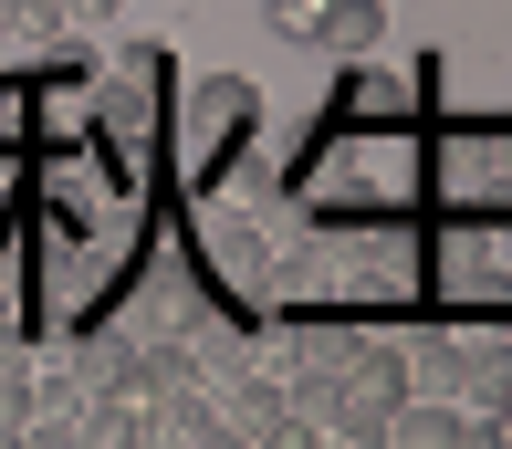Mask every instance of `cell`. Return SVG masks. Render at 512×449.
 <instances>
[{"label":"cell","instance_id":"7a4b0ae2","mask_svg":"<svg viewBox=\"0 0 512 449\" xmlns=\"http://www.w3.org/2000/svg\"><path fill=\"white\" fill-rule=\"evenodd\" d=\"M251 126H262V94H251L241 74H209L189 94V157H241Z\"/></svg>","mask_w":512,"mask_h":449},{"label":"cell","instance_id":"5b68a950","mask_svg":"<svg viewBox=\"0 0 512 449\" xmlns=\"http://www.w3.org/2000/svg\"><path fill=\"white\" fill-rule=\"evenodd\" d=\"M314 42L335 63H366L387 42V0H324V11H314Z\"/></svg>","mask_w":512,"mask_h":449},{"label":"cell","instance_id":"ba28073f","mask_svg":"<svg viewBox=\"0 0 512 449\" xmlns=\"http://www.w3.org/2000/svg\"><path fill=\"white\" fill-rule=\"evenodd\" d=\"M398 366H408V397H460V366H471V356H460L450 335H418Z\"/></svg>","mask_w":512,"mask_h":449},{"label":"cell","instance_id":"6da1fadb","mask_svg":"<svg viewBox=\"0 0 512 449\" xmlns=\"http://www.w3.org/2000/svg\"><path fill=\"white\" fill-rule=\"evenodd\" d=\"M95 74H105V53H84L74 32L42 42L32 84H21V115H32L42 136H84V115H95Z\"/></svg>","mask_w":512,"mask_h":449},{"label":"cell","instance_id":"277c9868","mask_svg":"<svg viewBox=\"0 0 512 449\" xmlns=\"http://www.w3.org/2000/svg\"><path fill=\"white\" fill-rule=\"evenodd\" d=\"M387 439L398 449H460L471 439V408H460V397H398V408H387Z\"/></svg>","mask_w":512,"mask_h":449},{"label":"cell","instance_id":"8992f818","mask_svg":"<svg viewBox=\"0 0 512 449\" xmlns=\"http://www.w3.org/2000/svg\"><path fill=\"white\" fill-rule=\"evenodd\" d=\"M220 439H251V449L293 439V397H283V387H241V397L220 408Z\"/></svg>","mask_w":512,"mask_h":449},{"label":"cell","instance_id":"3957f363","mask_svg":"<svg viewBox=\"0 0 512 449\" xmlns=\"http://www.w3.org/2000/svg\"><path fill=\"white\" fill-rule=\"evenodd\" d=\"M335 115H345V126H387V115H408V84L377 74V53H366V63H335Z\"/></svg>","mask_w":512,"mask_h":449},{"label":"cell","instance_id":"7c38bea8","mask_svg":"<svg viewBox=\"0 0 512 449\" xmlns=\"http://www.w3.org/2000/svg\"><path fill=\"white\" fill-rule=\"evenodd\" d=\"M115 11H126V0H63V32H105Z\"/></svg>","mask_w":512,"mask_h":449},{"label":"cell","instance_id":"8fae6325","mask_svg":"<svg viewBox=\"0 0 512 449\" xmlns=\"http://www.w3.org/2000/svg\"><path fill=\"white\" fill-rule=\"evenodd\" d=\"M314 11H324V0H272V32H283V42H314Z\"/></svg>","mask_w":512,"mask_h":449},{"label":"cell","instance_id":"9c48e42d","mask_svg":"<svg viewBox=\"0 0 512 449\" xmlns=\"http://www.w3.org/2000/svg\"><path fill=\"white\" fill-rule=\"evenodd\" d=\"M0 32L42 53V42H63V0H0Z\"/></svg>","mask_w":512,"mask_h":449},{"label":"cell","instance_id":"30bf717a","mask_svg":"<svg viewBox=\"0 0 512 449\" xmlns=\"http://www.w3.org/2000/svg\"><path fill=\"white\" fill-rule=\"evenodd\" d=\"M345 356H356V335H345V324H304V335H293V366H304V376H335Z\"/></svg>","mask_w":512,"mask_h":449},{"label":"cell","instance_id":"52a82bcc","mask_svg":"<svg viewBox=\"0 0 512 449\" xmlns=\"http://www.w3.org/2000/svg\"><path fill=\"white\" fill-rule=\"evenodd\" d=\"M105 84H136V94H178V53H168V42H115V53H105Z\"/></svg>","mask_w":512,"mask_h":449}]
</instances>
